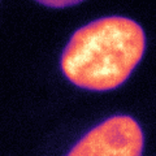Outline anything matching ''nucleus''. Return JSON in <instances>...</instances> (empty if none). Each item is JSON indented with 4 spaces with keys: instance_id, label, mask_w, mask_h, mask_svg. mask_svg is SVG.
Listing matches in <instances>:
<instances>
[{
    "instance_id": "f257e3e1",
    "label": "nucleus",
    "mask_w": 156,
    "mask_h": 156,
    "mask_svg": "<svg viewBox=\"0 0 156 156\" xmlns=\"http://www.w3.org/2000/svg\"><path fill=\"white\" fill-rule=\"evenodd\" d=\"M146 34L125 16L96 18L72 34L60 57V69L74 86L112 91L122 86L143 58Z\"/></svg>"
},
{
    "instance_id": "7ed1b4c3",
    "label": "nucleus",
    "mask_w": 156,
    "mask_h": 156,
    "mask_svg": "<svg viewBox=\"0 0 156 156\" xmlns=\"http://www.w3.org/2000/svg\"><path fill=\"white\" fill-rule=\"evenodd\" d=\"M81 2L74 0V2H69V0H64V2H56V0H47V2H39V4H43L46 7H52V8H64V7H70V5H77Z\"/></svg>"
},
{
    "instance_id": "f03ea898",
    "label": "nucleus",
    "mask_w": 156,
    "mask_h": 156,
    "mask_svg": "<svg viewBox=\"0 0 156 156\" xmlns=\"http://www.w3.org/2000/svg\"><path fill=\"white\" fill-rule=\"evenodd\" d=\"M143 147L144 134L138 121L115 115L85 133L65 156H142Z\"/></svg>"
}]
</instances>
